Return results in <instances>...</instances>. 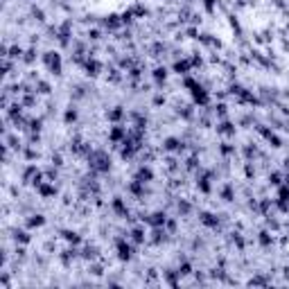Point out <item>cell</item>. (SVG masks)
Returning a JSON list of instances; mask_svg holds the SVG:
<instances>
[{"label":"cell","instance_id":"6da1fadb","mask_svg":"<svg viewBox=\"0 0 289 289\" xmlns=\"http://www.w3.org/2000/svg\"><path fill=\"white\" fill-rule=\"evenodd\" d=\"M41 224H43V217H41V215H34V217L29 219V226H41Z\"/></svg>","mask_w":289,"mask_h":289},{"label":"cell","instance_id":"7a4b0ae2","mask_svg":"<svg viewBox=\"0 0 289 289\" xmlns=\"http://www.w3.org/2000/svg\"><path fill=\"white\" fill-rule=\"evenodd\" d=\"M75 117H77L75 111H68V113H66V120H68V122H70V120H75Z\"/></svg>","mask_w":289,"mask_h":289}]
</instances>
